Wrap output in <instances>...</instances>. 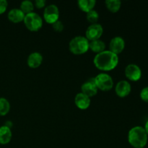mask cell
<instances>
[{
    "mask_svg": "<svg viewBox=\"0 0 148 148\" xmlns=\"http://www.w3.org/2000/svg\"><path fill=\"white\" fill-rule=\"evenodd\" d=\"M8 2L6 0H0V14H3L7 10Z\"/></svg>",
    "mask_w": 148,
    "mask_h": 148,
    "instance_id": "cell-24",
    "label": "cell"
},
{
    "mask_svg": "<svg viewBox=\"0 0 148 148\" xmlns=\"http://www.w3.org/2000/svg\"><path fill=\"white\" fill-rule=\"evenodd\" d=\"M23 22L27 30L32 32L38 31L43 26V19L38 14L33 12L25 14Z\"/></svg>",
    "mask_w": 148,
    "mask_h": 148,
    "instance_id": "cell-4",
    "label": "cell"
},
{
    "mask_svg": "<svg viewBox=\"0 0 148 148\" xmlns=\"http://www.w3.org/2000/svg\"><path fill=\"white\" fill-rule=\"evenodd\" d=\"M131 90V85L127 80L119 81L115 87L116 93L119 97H121V98H124L130 95Z\"/></svg>",
    "mask_w": 148,
    "mask_h": 148,
    "instance_id": "cell-11",
    "label": "cell"
},
{
    "mask_svg": "<svg viewBox=\"0 0 148 148\" xmlns=\"http://www.w3.org/2000/svg\"><path fill=\"white\" fill-rule=\"evenodd\" d=\"M146 133H147V134L148 135V121L146 122L145 125V127H144Z\"/></svg>",
    "mask_w": 148,
    "mask_h": 148,
    "instance_id": "cell-27",
    "label": "cell"
},
{
    "mask_svg": "<svg viewBox=\"0 0 148 148\" xmlns=\"http://www.w3.org/2000/svg\"><path fill=\"white\" fill-rule=\"evenodd\" d=\"M25 16V14L20 9L17 8L12 9L7 14L8 19L13 23H19L23 21Z\"/></svg>",
    "mask_w": 148,
    "mask_h": 148,
    "instance_id": "cell-14",
    "label": "cell"
},
{
    "mask_svg": "<svg viewBox=\"0 0 148 148\" xmlns=\"http://www.w3.org/2000/svg\"><path fill=\"white\" fill-rule=\"evenodd\" d=\"M75 103L79 109L85 110L90 105V98L82 92H79L75 96Z\"/></svg>",
    "mask_w": 148,
    "mask_h": 148,
    "instance_id": "cell-12",
    "label": "cell"
},
{
    "mask_svg": "<svg viewBox=\"0 0 148 148\" xmlns=\"http://www.w3.org/2000/svg\"><path fill=\"white\" fill-rule=\"evenodd\" d=\"M103 33V28L101 25L98 24V23L91 24L85 32V37L89 41H92V40L100 39V38L102 36Z\"/></svg>",
    "mask_w": 148,
    "mask_h": 148,
    "instance_id": "cell-7",
    "label": "cell"
},
{
    "mask_svg": "<svg viewBox=\"0 0 148 148\" xmlns=\"http://www.w3.org/2000/svg\"><path fill=\"white\" fill-rule=\"evenodd\" d=\"M81 90H82V92L89 97H93L98 93V88H97L96 85L94 81V78L90 79L85 83L82 84V87H81Z\"/></svg>",
    "mask_w": 148,
    "mask_h": 148,
    "instance_id": "cell-10",
    "label": "cell"
},
{
    "mask_svg": "<svg viewBox=\"0 0 148 148\" xmlns=\"http://www.w3.org/2000/svg\"><path fill=\"white\" fill-rule=\"evenodd\" d=\"M89 49L96 54L104 51L106 49V43L101 39L92 40L89 43Z\"/></svg>",
    "mask_w": 148,
    "mask_h": 148,
    "instance_id": "cell-16",
    "label": "cell"
},
{
    "mask_svg": "<svg viewBox=\"0 0 148 148\" xmlns=\"http://www.w3.org/2000/svg\"><path fill=\"white\" fill-rule=\"evenodd\" d=\"M125 48V41L124 39L119 36L113 38L109 43L110 51L115 54L119 55L124 51Z\"/></svg>",
    "mask_w": 148,
    "mask_h": 148,
    "instance_id": "cell-9",
    "label": "cell"
},
{
    "mask_svg": "<svg viewBox=\"0 0 148 148\" xmlns=\"http://www.w3.org/2000/svg\"><path fill=\"white\" fill-rule=\"evenodd\" d=\"M95 67L104 72H108L115 69L119 63L118 55L110 51H104L95 55L93 59Z\"/></svg>",
    "mask_w": 148,
    "mask_h": 148,
    "instance_id": "cell-1",
    "label": "cell"
},
{
    "mask_svg": "<svg viewBox=\"0 0 148 148\" xmlns=\"http://www.w3.org/2000/svg\"><path fill=\"white\" fill-rule=\"evenodd\" d=\"M43 62V56L38 52H33L27 58V65L30 68L36 69L40 66Z\"/></svg>",
    "mask_w": 148,
    "mask_h": 148,
    "instance_id": "cell-13",
    "label": "cell"
},
{
    "mask_svg": "<svg viewBox=\"0 0 148 148\" xmlns=\"http://www.w3.org/2000/svg\"><path fill=\"white\" fill-rule=\"evenodd\" d=\"M89 43L85 36H76L69 42V51L75 55L84 54L89 50Z\"/></svg>",
    "mask_w": 148,
    "mask_h": 148,
    "instance_id": "cell-3",
    "label": "cell"
},
{
    "mask_svg": "<svg viewBox=\"0 0 148 148\" xmlns=\"http://www.w3.org/2000/svg\"><path fill=\"white\" fill-rule=\"evenodd\" d=\"M4 126H6V127H9L10 129H11V127H12V121H7V122H6L5 125Z\"/></svg>",
    "mask_w": 148,
    "mask_h": 148,
    "instance_id": "cell-26",
    "label": "cell"
},
{
    "mask_svg": "<svg viewBox=\"0 0 148 148\" xmlns=\"http://www.w3.org/2000/svg\"><path fill=\"white\" fill-rule=\"evenodd\" d=\"M94 78V81L98 89L103 91H109L114 87L112 77L106 73H101Z\"/></svg>",
    "mask_w": 148,
    "mask_h": 148,
    "instance_id": "cell-5",
    "label": "cell"
},
{
    "mask_svg": "<svg viewBox=\"0 0 148 148\" xmlns=\"http://www.w3.org/2000/svg\"><path fill=\"white\" fill-rule=\"evenodd\" d=\"M20 9L25 14H29V13L33 12V10H34V4L31 1L25 0V1H22Z\"/></svg>",
    "mask_w": 148,
    "mask_h": 148,
    "instance_id": "cell-20",
    "label": "cell"
},
{
    "mask_svg": "<svg viewBox=\"0 0 148 148\" xmlns=\"http://www.w3.org/2000/svg\"><path fill=\"white\" fill-rule=\"evenodd\" d=\"M96 1L95 0H79L77 1L79 8L86 13L93 10Z\"/></svg>",
    "mask_w": 148,
    "mask_h": 148,
    "instance_id": "cell-17",
    "label": "cell"
},
{
    "mask_svg": "<svg viewBox=\"0 0 148 148\" xmlns=\"http://www.w3.org/2000/svg\"><path fill=\"white\" fill-rule=\"evenodd\" d=\"M52 27L56 32H62L64 30L63 23L59 20H57L53 24H52Z\"/></svg>",
    "mask_w": 148,
    "mask_h": 148,
    "instance_id": "cell-22",
    "label": "cell"
},
{
    "mask_svg": "<svg viewBox=\"0 0 148 148\" xmlns=\"http://www.w3.org/2000/svg\"><path fill=\"white\" fill-rule=\"evenodd\" d=\"M59 10L55 4H49L46 6L43 12V18L45 21L49 24H53L59 20Z\"/></svg>",
    "mask_w": 148,
    "mask_h": 148,
    "instance_id": "cell-6",
    "label": "cell"
},
{
    "mask_svg": "<svg viewBox=\"0 0 148 148\" xmlns=\"http://www.w3.org/2000/svg\"><path fill=\"white\" fill-rule=\"evenodd\" d=\"M105 4L106 8L112 13L117 12L121 5V2L119 0H106Z\"/></svg>",
    "mask_w": 148,
    "mask_h": 148,
    "instance_id": "cell-18",
    "label": "cell"
},
{
    "mask_svg": "<svg viewBox=\"0 0 148 148\" xmlns=\"http://www.w3.org/2000/svg\"><path fill=\"white\" fill-rule=\"evenodd\" d=\"M140 98L145 102L148 103V87L143 88L140 92Z\"/></svg>",
    "mask_w": 148,
    "mask_h": 148,
    "instance_id": "cell-23",
    "label": "cell"
},
{
    "mask_svg": "<svg viewBox=\"0 0 148 148\" xmlns=\"http://www.w3.org/2000/svg\"><path fill=\"white\" fill-rule=\"evenodd\" d=\"M35 5L38 9L43 8L46 5V1L45 0H36L35 1Z\"/></svg>",
    "mask_w": 148,
    "mask_h": 148,
    "instance_id": "cell-25",
    "label": "cell"
},
{
    "mask_svg": "<svg viewBox=\"0 0 148 148\" xmlns=\"http://www.w3.org/2000/svg\"><path fill=\"white\" fill-rule=\"evenodd\" d=\"M125 75L128 79L131 81H138L142 77V71L140 66L134 64H128L125 68Z\"/></svg>",
    "mask_w": 148,
    "mask_h": 148,
    "instance_id": "cell-8",
    "label": "cell"
},
{
    "mask_svg": "<svg viewBox=\"0 0 148 148\" xmlns=\"http://www.w3.org/2000/svg\"><path fill=\"white\" fill-rule=\"evenodd\" d=\"M148 135L144 127L137 126L130 130L128 133L129 143L134 148H144L147 145Z\"/></svg>",
    "mask_w": 148,
    "mask_h": 148,
    "instance_id": "cell-2",
    "label": "cell"
},
{
    "mask_svg": "<svg viewBox=\"0 0 148 148\" xmlns=\"http://www.w3.org/2000/svg\"><path fill=\"white\" fill-rule=\"evenodd\" d=\"M98 19H99V14H98V12L95 11V10H92L87 13V20L91 24H95V23H98Z\"/></svg>",
    "mask_w": 148,
    "mask_h": 148,
    "instance_id": "cell-21",
    "label": "cell"
},
{
    "mask_svg": "<svg viewBox=\"0 0 148 148\" xmlns=\"http://www.w3.org/2000/svg\"><path fill=\"white\" fill-rule=\"evenodd\" d=\"M12 131L11 129L6 126H1L0 127V144L7 145L11 141Z\"/></svg>",
    "mask_w": 148,
    "mask_h": 148,
    "instance_id": "cell-15",
    "label": "cell"
},
{
    "mask_svg": "<svg viewBox=\"0 0 148 148\" xmlns=\"http://www.w3.org/2000/svg\"><path fill=\"white\" fill-rule=\"evenodd\" d=\"M10 110V103L5 98H0V116H5Z\"/></svg>",
    "mask_w": 148,
    "mask_h": 148,
    "instance_id": "cell-19",
    "label": "cell"
}]
</instances>
